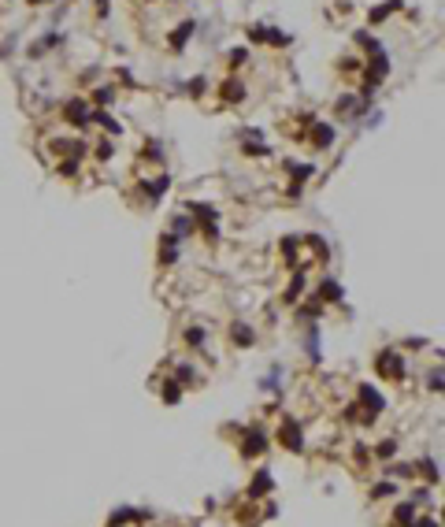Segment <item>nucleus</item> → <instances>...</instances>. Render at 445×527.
<instances>
[{
  "label": "nucleus",
  "instance_id": "1",
  "mask_svg": "<svg viewBox=\"0 0 445 527\" xmlns=\"http://www.w3.org/2000/svg\"><path fill=\"white\" fill-rule=\"evenodd\" d=\"M312 141H316L319 149H327L330 141H334V130H330L327 123H316V126H312Z\"/></svg>",
  "mask_w": 445,
  "mask_h": 527
},
{
  "label": "nucleus",
  "instance_id": "2",
  "mask_svg": "<svg viewBox=\"0 0 445 527\" xmlns=\"http://www.w3.org/2000/svg\"><path fill=\"white\" fill-rule=\"evenodd\" d=\"M86 104H82V100H71V104H67V123H86Z\"/></svg>",
  "mask_w": 445,
  "mask_h": 527
},
{
  "label": "nucleus",
  "instance_id": "3",
  "mask_svg": "<svg viewBox=\"0 0 445 527\" xmlns=\"http://www.w3.org/2000/svg\"><path fill=\"white\" fill-rule=\"evenodd\" d=\"M189 34H193V23H182V26H178V30L171 34V45H175V49H182V45H186V37Z\"/></svg>",
  "mask_w": 445,
  "mask_h": 527
},
{
  "label": "nucleus",
  "instance_id": "4",
  "mask_svg": "<svg viewBox=\"0 0 445 527\" xmlns=\"http://www.w3.org/2000/svg\"><path fill=\"white\" fill-rule=\"evenodd\" d=\"M223 97H226V100H241V97H245L241 82H226V86H223Z\"/></svg>",
  "mask_w": 445,
  "mask_h": 527
},
{
  "label": "nucleus",
  "instance_id": "5",
  "mask_svg": "<svg viewBox=\"0 0 445 527\" xmlns=\"http://www.w3.org/2000/svg\"><path fill=\"white\" fill-rule=\"evenodd\" d=\"M93 119H97L100 126H108L111 134H119V123H115V119H108V115H104V111H93Z\"/></svg>",
  "mask_w": 445,
  "mask_h": 527
},
{
  "label": "nucleus",
  "instance_id": "6",
  "mask_svg": "<svg viewBox=\"0 0 445 527\" xmlns=\"http://www.w3.org/2000/svg\"><path fill=\"white\" fill-rule=\"evenodd\" d=\"M397 4H401V0H390V4H382V8H378V12L371 15V23H382V19H386V15H390V12H393V8H397Z\"/></svg>",
  "mask_w": 445,
  "mask_h": 527
},
{
  "label": "nucleus",
  "instance_id": "7",
  "mask_svg": "<svg viewBox=\"0 0 445 527\" xmlns=\"http://www.w3.org/2000/svg\"><path fill=\"white\" fill-rule=\"evenodd\" d=\"M30 4H41V0H30Z\"/></svg>",
  "mask_w": 445,
  "mask_h": 527
}]
</instances>
